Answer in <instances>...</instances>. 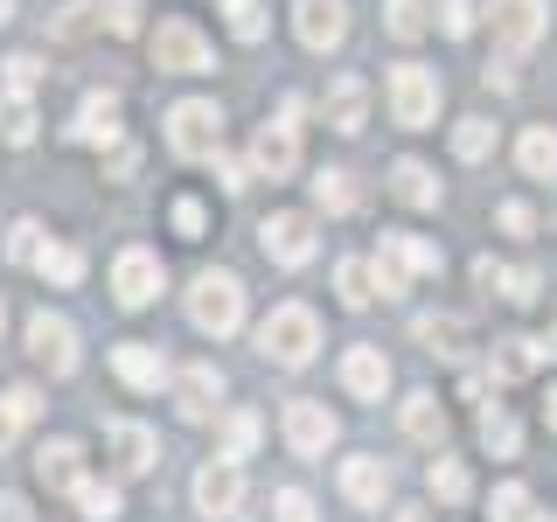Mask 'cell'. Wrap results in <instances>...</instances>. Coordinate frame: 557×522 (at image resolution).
<instances>
[{"instance_id": "cell-1", "label": "cell", "mask_w": 557, "mask_h": 522, "mask_svg": "<svg viewBox=\"0 0 557 522\" xmlns=\"http://www.w3.org/2000/svg\"><path fill=\"white\" fill-rule=\"evenodd\" d=\"M313 348H321V321H313V307L286 300L265 313V327H258V356L278 362V370H300V362H313Z\"/></svg>"}, {"instance_id": "cell-2", "label": "cell", "mask_w": 557, "mask_h": 522, "mask_svg": "<svg viewBox=\"0 0 557 522\" xmlns=\"http://www.w3.org/2000/svg\"><path fill=\"white\" fill-rule=\"evenodd\" d=\"M440 265H446V258H440V244L405 237V231H383L376 258H370V272H376V293H383V300H397V293L411 286V272H440Z\"/></svg>"}, {"instance_id": "cell-3", "label": "cell", "mask_w": 557, "mask_h": 522, "mask_svg": "<svg viewBox=\"0 0 557 522\" xmlns=\"http://www.w3.org/2000/svg\"><path fill=\"white\" fill-rule=\"evenodd\" d=\"M188 321L202 327V335H237V321H244V286L231 272H202L196 278V293H188Z\"/></svg>"}, {"instance_id": "cell-4", "label": "cell", "mask_w": 557, "mask_h": 522, "mask_svg": "<svg viewBox=\"0 0 557 522\" xmlns=\"http://www.w3.org/2000/svg\"><path fill=\"white\" fill-rule=\"evenodd\" d=\"M168 147L182 153V161H209V153L223 147V112L209 98H182L168 112Z\"/></svg>"}, {"instance_id": "cell-5", "label": "cell", "mask_w": 557, "mask_h": 522, "mask_svg": "<svg viewBox=\"0 0 557 522\" xmlns=\"http://www.w3.org/2000/svg\"><path fill=\"white\" fill-rule=\"evenodd\" d=\"M383 91H391V119H397V126H432V119H440V77H432V70L397 63Z\"/></svg>"}, {"instance_id": "cell-6", "label": "cell", "mask_w": 557, "mask_h": 522, "mask_svg": "<svg viewBox=\"0 0 557 522\" xmlns=\"http://www.w3.org/2000/svg\"><path fill=\"white\" fill-rule=\"evenodd\" d=\"M147 49H153V70H168V77H202V70L216 63V57H209V42H202V28H196V22H161Z\"/></svg>"}, {"instance_id": "cell-7", "label": "cell", "mask_w": 557, "mask_h": 522, "mask_svg": "<svg viewBox=\"0 0 557 522\" xmlns=\"http://www.w3.org/2000/svg\"><path fill=\"white\" fill-rule=\"evenodd\" d=\"M251 167L265 174V182H286V174L300 167V133H293V112H278V119H265V126H258Z\"/></svg>"}, {"instance_id": "cell-8", "label": "cell", "mask_w": 557, "mask_h": 522, "mask_svg": "<svg viewBox=\"0 0 557 522\" xmlns=\"http://www.w3.org/2000/svg\"><path fill=\"white\" fill-rule=\"evenodd\" d=\"M258 244H265L272 265H307V258H313V216H300V209H278V216L258 223Z\"/></svg>"}, {"instance_id": "cell-9", "label": "cell", "mask_w": 557, "mask_h": 522, "mask_svg": "<svg viewBox=\"0 0 557 522\" xmlns=\"http://www.w3.org/2000/svg\"><path fill=\"white\" fill-rule=\"evenodd\" d=\"M335 411H327V405H313V397H293V405H286V446L293 452H300V460H321V452L327 446H335Z\"/></svg>"}, {"instance_id": "cell-10", "label": "cell", "mask_w": 557, "mask_h": 522, "mask_svg": "<svg viewBox=\"0 0 557 522\" xmlns=\"http://www.w3.org/2000/svg\"><path fill=\"white\" fill-rule=\"evenodd\" d=\"M28 356L42 362L49 376H70L77 370V327H70L63 313H35L28 321Z\"/></svg>"}, {"instance_id": "cell-11", "label": "cell", "mask_w": 557, "mask_h": 522, "mask_svg": "<svg viewBox=\"0 0 557 522\" xmlns=\"http://www.w3.org/2000/svg\"><path fill=\"white\" fill-rule=\"evenodd\" d=\"M196 509L209 522H231L244 509V474H237V460H209L202 474H196Z\"/></svg>"}, {"instance_id": "cell-12", "label": "cell", "mask_w": 557, "mask_h": 522, "mask_svg": "<svg viewBox=\"0 0 557 522\" xmlns=\"http://www.w3.org/2000/svg\"><path fill=\"white\" fill-rule=\"evenodd\" d=\"M293 28H300V42L313 57H327V49L348 42V8L342 0H300V8H293Z\"/></svg>"}, {"instance_id": "cell-13", "label": "cell", "mask_w": 557, "mask_h": 522, "mask_svg": "<svg viewBox=\"0 0 557 522\" xmlns=\"http://www.w3.org/2000/svg\"><path fill=\"white\" fill-rule=\"evenodd\" d=\"M112 293H119V307H147L153 293H161V258L153 251H119L112 258Z\"/></svg>"}, {"instance_id": "cell-14", "label": "cell", "mask_w": 557, "mask_h": 522, "mask_svg": "<svg viewBox=\"0 0 557 522\" xmlns=\"http://www.w3.org/2000/svg\"><path fill=\"white\" fill-rule=\"evenodd\" d=\"M487 14H495V35L509 49L544 42V28H550V8H544V0H487Z\"/></svg>"}, {"instance_id": "cell-15", "label": "cell", "mask_w": 557, "mask_h": 522, "mask_svg": "<svg viewBox=\"0 0 557 522\" xmlns=\"http://www.w3.org/2000/svg\"><path fill=\"white\" fill-rule=\"evenodd\" d=\"M216 397H223V376L209 370V362H188V370L174 376V411H182L188 425H202V418H216Z\"/></svg>"}, {"instance_id": "cell-16", "label": "cell", "mask_w": 557, "mask_h": 522, "mask_svg": "<svg viewBox=\"0 0 557 522\" xmlns=\"http://www.w3.org/2000/svg\"><path fill=\"white\" fill-rule=\"evenodd\" d=\"M342 390L348 397H383V390H391V356L370 348V341L348 348V356H342Z\"/></svg>"}, {"instance_id": "cell-17", "label": "cell", "mask_w": 557, "mask_h": 522, "mask_svg": "<svg viewBox=\"0 0 557 522\" xmlns=\"http://www.w3.org/2000/svg\"><path fill=\"white\" fill-rule=\"evenodd\" d=\"M342 495L356 501V509H376V501L391 495V460H376V452H356V460H342Z\"/></svg>"}, {"instance_id": "cell-18", "label": "cell", "mask_w": 557, "mask_h": 522, "mask_svg": "<svg viewBox=\"0 0 557 522\" xmlns=\"http://www.w3.org/2000/svg\"><path fill=\"white\" fill-rule=\"evenodd\" d=\"M112 370H119V383H133V390H161V383H168V356L153 341H119Z\"/></svg>"}, {"instance_id": "cell-19", "label": "cell", "mask_w": 557, "mask_h": 522, "mask_svg": "<svg viewBox=\"0 0 557 522\" xmlns=\"http://www.w3.org/2000/svg\"><path fill=\"white\" fill-rule=\"evenodd\" d=\"M104 439H112V452H119V467H126V474H153V460H161V439H153L147 425H133V418H112V425H104Z\"/></svg>"}, {"instance_id": "cell-20", "label": "cell", "mask_w": 557, "mask_h": 522, "mask_svg": "<svg viewBox=\"0 0 557 522\" xmlns=\"http://www.w3.org/2000/svg\"><path fill=\"white\" fill-rule=\"evenodd\" d=\"M35 474H42V487L70 495V487L84 481V446H77V439H49L42 452H35Z\"/></svg>"}, {"instance_id": "cell-21", "label": "cell", "mask_w": 557, "mask_h": 522, "mask_svg": "<svg viewBox=\"0 0 557 522\" xmlns=\"http://www.w3.org/2000/svg\"><path fill=\"white\" fill-rule=\"evenodd\" d=\"M362 119H370V84H362V77H335V91H327V126H335V133H362Z\"/></svg>"}, {"instance_id": "cell-22", "label": "cell", "mask_w": 557, "mask_h": 522, "mask_svg": "<svg viewBox=\"0 0 557 522\" xmlns=\"http://www.w3.org/2000/svg\"><path fill=\"white\" fill-rule=\"evenodd\" d=\"M70 133H77L84 147H112V139H119V98H112V91H91Z\"/></svg>"}, {"instance_id": "cell-23", "label": "cell", "mask_w": 557, "mask_h": 522, "mask_svg": "<svg viewBox=\"0 0 557 522\" xmlns=\"http://www.w3.org/2000/svg\"><path fill=\"white\" fill-rule=\"evenodd\" d=\"M544 362V341H522V335H509V341H495V356H487V370H495V383H522Z\"/></svg>"}, {"instance_id": "cell-24", "label": "cell", "mask_w": 557, "mask_h": 522, "mask_svg": "<svg viewBox=\"0 0 557 522\" xmlns=\"http://www.w3.org/2000/svg\"><path fill=\"white\" fill-rule=\"evenodd\" d=\"M516 161H522L530 182H557V133L550 126H530V133L516 139Z\"/></svg>"}, {"instance_id": "cell-25", "label": "cell", "mask_w": 557, "mask_h": 522, "mask_svg": "<svg viewBox=\"0 0 557 522\" xmlns=\"http://www.w3.org/2000/svg\"><path fill=\"white\" fill-rule=\"evenodd\" d=\"M391 196L411 202V209H440V182H432V167L397 161V167H391Z\"/></svg>"}, {"instance_id": "cell-26", "label": "cell", "mask_w": 557, "mask_h": 522, "mask_svg": "<svg viewBox=\"0 0 557 522\" xmlns=\"http://www.w3.org/2000/svg\"><path fill=\"white\" fill-rule=\"evenodd\" d=\"M28 265L42 278H57V286H77V278H84V251H77V244H35Z\"/></svg>"}, {"instance_id": "cell-27", "label": "cell", "mask_w": 557, "mask_h": 522, "mask_svg": "<svg viewBox=\"0 0 557 522\" xmlns=\"http://www.w3.org/2000/svg\"><path fill=\"white\" fill-rule=\"evenodd\" d=\"M405 432H411L418 446H440L446 439V405H440V397H425V390L405 397Z\"/></svg>"}, {"instance_id": "cell-28", "label": "cell", "mask_w": 557, "mask_h": 522, "mask_svg": "<svg viewBox=\"0 0 557 522\" xmlns=\"http://www.w3.org/2000/svg\"><path fill=\"white\" fill-rule=\"evenodd\" d=\"M313 202H321L327 216H348V209H356L362 196H356V182H348L342 167H321V174H313Z\"/></svg>"}, {"instance_id": "cell-29", "label": "cell", "mask_w": 557, "mask_h": 522, "mask_svg": "<svg viewBox=\"0 0 557 522\" xmlns=\"http://www.w3.org/2000/svg\"><path fill=\"white\" fill-rule=\"evenodd\" d=\"M0 139H8V147H28V139H35V104H28V91H8V98H0Z\"/></svg>"}, {"instance_id": "cell-30", "label": "cell", "mask_w": 557, "mask_h": 522, "mask_svg": "<svg viewBox=\"0 0 557 522\" xmlns=\"http://www.w3.org/2000/svg\"><path fill=\"white\" fill-rule=\"evenodd\" d=\"M265 439V425H258V411H231L223 418V460H251V446Z\"/></svg>"}, {"instance_id": "cell-31", "label": "cell", "mask_w": 557, "mask_h": 522, "mask_svg": "<svg viewBox=\"0 0 557 522\" xmlns=\"http://www.w3.org/2000/svg\"><path fill=\"white\" fill-rule=\"evenodd\" d=\"M335 286H342V307H370L376 300V272L362 258H342L335 265Z\"/></svg>"}, {"instance_id": "cell-32", "label": "cell", "mask_w": 557, "mask_h": 522, "mask_svg": "<svg viewBox=\"0 0 557 522\" xmlns=\"http://www.w3.org/2000/svg\"><path fill=\"white\" fill-rule=\"evenodd\" d=\"M481 446H487V452H502V460H516L522 432H516V418L502 411V405H487V411H481Z\"/></svg>"}, {"instance_id": "cell-33", "label": "cell", "mask_w": 557, "mask_h": 522, "mask_svg": "<svg viewBox=\"0 0 557 522\" xmlns=\"http://www.w3.org/2000/svg\"><path fill=\"white\" fill-rule=\"evenodd\" d=\"M70 495H77V515H84V522H119V487H104V481H77Z\"/></svg>"}, {"instance_id": "cell-34", "label": "cell", "mask_w": 557, "mask_h": 522, "mask_svg": "<svg viewBox=\"0 0 557 522\" xmlns=\"http://www.w3.org/2000/svg\"><path fill=\"white\" fill-rule=\"evenodd\" d=\"M487 515H495V522H536V495L522 481H502L495 501H487Z\"/></svg>"}, {"instance_id": "cell-35", "label": "cell", "mask_w": 557, "mask_h": 522, "mask_svg": "<svg viewBox=\"0 0 557 522\" xmlns=\"http://www.w3.org/2000/svg\"><path fill=\"white\" fill-rule=\"evenodd\" d=\"M35 411H42V405H35V390H8V397H0V452L22 439V425H28Z\"/></svg>"}, {"instance_id": "cell-36", "label": "cell", "mask_w": 557, "mask_h": 522, "mask_svg": "<svg viewBox=\"0 0 557 522\" xmlns=\"http://www.w3.org/2000/svg\"><path fill=\"white\" fill-rule=\"evenodd\" d=\"M432 495H440L446 501V509H453V501H467V495H474V474H467V467L460 460H432Z\"/></svg>"}, {"instance_id": "cell-37", "label": "cell", "mask_w": 557, "mask_h": 522, "mask_svg": "<svg viewBox=\"0 0 557 522\" xmlns=\"http://www.w3.org/2000/svg\"><path fill=\"white\" fill-rule=\"evenodd\" d=\"M383 28H391L397 42H418V35L432 28L425 22V0H391V8H383Z\"/></svg>"}, {"instance_id": "cell-38", "label": "cell", "mask_w": 557, "mask_h": 522, "mask_svg": "<svg viewBox=\"0 0 557 522\" xmlns=\"http://www.w3.org/2000/svg\"><path fill=\"white\" fill-rule=\"evenodd\" d=\"M453 153H460V161H487V153H495V126H487V119H460V126H453Z\"/></svg>"}, {"instance_id": "cell-39", "label": "cell", "mask_w": 557, "mask_h": 522, "mask_svg": "<svg viewBox=\"0 0 557 522\" xmlns=\"http://www.w3.org/2000/svg\"><path fill=\"white\" fill-rule=\"evenodd\" d=\"M223 22H231L237 42H258V35H265V8H258V0H223Z\"/></svg>"}, {"instance_id": "cell-40", "label": "cell", "mask_w": 557, "mask_h": 522, "mask_svg": "<svg viewBox=\"0 0 557 522\" xmlns=\"http://www.w3.org/2000/svg\"><path fill=\"white\" fill-rule=\"evenodd\" d=\"M418 341H425L432 356H446V362L467 356V348H460V327H453V321H418Z\"/></svg>"}, {"instance_id": "cell-41", "label": "cell", "mask_w": 557, "mask_h": 522, "mask_svg": "<svg viewBox=\"0 0 557 522\" xmlns=\"http://www.w3.org/2000/svg\"><path fill=\"white\" fill-rule=\"evenodd\" d=\"M98 22V0H70V8L57 14V42H77V35H91Z\"/></svg>"}, {"instance_id": "cell-42", "label": "cell", "mask_w": 557, "mask_h": 522, "mask_svg": "<svg viewBox=\"0 0 557 522\" xmlns=\"http://www.w3.org/2000/svg\"><path fill=\"white\" fill-rule=\"evenodd\" d=\"M272 522H313V501L300 495V487H278V501H272Z\"/></svg>"}, {"instance_id": "cell-43", "label": "cell", "mask_w": 557, "mask_h": 522, "mask_svg": "<svg viewBox=\"0 0 557 522\" xmlns=\"http://www.w3.org/2000/svg\"><path fill=\"white\" fill-rule=\"evenodd\" d=\"M174 231H182L188 244H196V237L209 231V216H202V202H196V196H182V202H174Z\"/></svg>"}, {"instance_id": "cell-44", "label": "cell", "mask_w": 557, "mask_h": 522, "mask_svg": "<svg viewBox=\"0 0 557 522\" xmlns=\"http://www.w3.org/2000/svg\"><path fill=\"white\" fill-rule=\"evenodd\" d=\"M495 223H502L509 237H530V231H536V216H530L522 202H502V209H495Z\"/></svg>"}, {"instance_id": "cell-45", "label": "cell", "mask_w": 557, "mask_h": 522, "mask_svg": "<svg viewBox=\"0 0 557 522\" xmlns=\"http://www.w3.org/2000/svg\"><path fill=\"white\" fill-rule=\"evenodd\" d=\"M8 84H14V91H35V84H42V63H35V57H8Z\"/></svg>"}, {"instance_id": "cell-46", "label": "cell", "mask_w": 557, "mask_h": 522, "mask_svg": "<svg viewBox=\"0 0 557 522\" xmlns=\"http://www.w3.org/2000/svg\"><path fill=\"white\" fill-rule=\"evenodd\" d=\"M440 28H446V35H467V28H474V0H446Z\"/></svg>"}, {"instance_id": "cell-47", "label": "cell", "mask_w": 557, "mask_h": 522, "mask_svg": "<svg viewBox=\"0 0 557 522\" xmlns=\"http://www.w3.org/2000/svg\"><path fill=\"white\" fill-rule=\"evenodd\" d=\"M112 35H139V0H112Z\"/></svg>"}, {"instance_id": "cell-48", "label": "cell", "mask_w": 557, "mask_h": 522, "mask_svg": "<svg viewBox=\"0 0 557 522\" xmlns=\"http://www.w3.org/2000/svg\"><path fill=\"white\" fill-rule=\"evenodd\" d=\"M209 161H216V182H223V188H244V161H231V153H223V147L209 153Z\"/></svg>"}, {"instance_id": "cell-49", "label": "cell", "mask_w": 557, "mask_h": 522, "mask_svg": "<svg viewBox=\"0 0 557 522\" xmlns=\"http://www.w3.org/2000/svg\"><path fill=\"white\" fill-rule=\"evenodd\" d=\"M35 237H42V231H35V223H14V237H8V251H14V258H28V251H35Z\"/></svg>"}, {"instance_id": "cell-50", "label": "cell", "mask_w": 557, "mask_h": 522, "mask_svg": "<svg viewBox=\"0 0 557 522\" xmlns=\"http://www.w3.org/2000/svg\"><path fill=\"white\" fill-rule=\"evenodd\" d=\"M481 77H487V84H495V91H509V84H516V63H487V70H481Z\"/></svg>"}, {"instance_id": "cell-51", "label": "cell", "mask_w": 557, "mask_h": 522, "mask_svg": "<svg viewBox=\"0 0 557 522\" xmlns=\"http://www.w3.org/2000/svg\"><path fill=\"white\" fill-rule=\"evenodd\" d=\"M0 522H28V501L22 495H0Z\"/></svg>"}, {"instance_id": "cell-52", "label": "cell", "mask_w": 557, "mask_h": 522, "mask_svg": "<svg viewBox=\"0 0 557 522\" xmlns=\"http://www.w3.org/2000/svg\"><path fill=\"white\" fill-rule=\"evenodd\" d=\"M391 522H425V509H411V501H405V509H397Z\"/></svg>"}, {"instance_id": "cell-53", "label": "cell", "mask_w": 557, "mask_h": 522, "mask_svg": "<svg viewBox=\"0 0 557 522\" xmlns=\"http://www.w3.org/2000/svg\"><path fill=\"white\" fill-rule=\"evenodd\" d=\"M544 418H550V432H557V390H550V405H544Z\"/></svg>"}, {"instance_id": "cell-54", "label": "cell", "mask_w": 557, "mask_h": 522, "mask_svg": "<svg viewBox=\"0 0 557 522\" xmlns=\"http://www.w3.org/2000/svg\"><path fill=\"white\" fill-rule=\"evenodd\" d=\"M0 22H14V0H0Z\"/></svg>"}, {"instance_id": "cell-55", "label": "cell", "mask_w": 557, "mask_h": 522, "mask_svg": "<svg viewBox=\"0 0 557 522\" xmlns=\"http://www.w3.org/2000/svg\"><path fill=\"white\" fill-rule=\"evenodd\" d=\"M0 321H8V313H0Z\"/></svg>"}]
</instances>
